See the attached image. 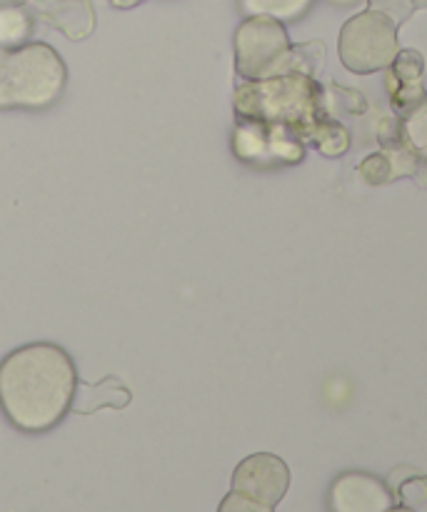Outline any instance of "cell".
<instances>
[{"label": "cell", "mask_w": 427, "mask_h": 512, "mask_svg": "<svg viewBox=\"0 0 427 512\" xmlns=\"http://www.w3.org/2000/svg\"><path fill=\"white\" fill-rule=\"evenodd\" d=\"M78 370L68 350L28 343L0 360V410L20 433H48L73 410Z\"/></svg>", "instance_id": "obj_1"}, {"label": "cell", "mask_w": 427, "mask_h": 512, "mask_svg": "<svg viewBox=\"0 0 427 512\" xmlns=\"http://www.w3.org/2000/svg\"><path fill=\"white\" fill-rule=\"evenodd\" d=\"M68 68L48 43L0 45V110H43L63 95Z\"/></svg>", "instance_id": "obj_2"}, {"label": "cell", "mask_w": 427, "mask_h": 512, "mask_svg": "<svg viewBox=\"0 0 427 512\" xmlns=\"http://www.w3.org/2000/svg\"><path fill=\"white\" fill-rule=\"evenodd\" d=\"M235 70L245 80H273L303 73L300 48H293L288 30L268 15H250L235 30Z\"/></svg>", "instance_id": "obj_3"}, {"label": "cell", "mask_w": 427, "mask_h": 512, "mask_svg": "<svg viewBox=\"0 0 427 512\" xmlns=\"http://www.w3.org/2000/svg\"><path fill=\"white\" fill-rule=\"evenodd\" d=\"M398 53V23L378 10L353 15L340 30L338 55L350 73H378L390 68Z\"/></svg>", "instance_id": "obj_4"}, {"label": "cell", "mask_w": 427, "mask_h": 512, "mask_svg": "<svg viewBox=\"0 0 427 512\" xmlns=\"http://www.w3.org/2000/svg\"><path fill=\"white\" fill-rule=\"evenodd\" d=\"M230 485H233L235 493H243L258 503L275 508L288 495L290 468L278 455L255 453L240 460L238 468L233 470Z\"/></svg>", "instance_id": "obj_5"}, {"label": "cell", "mask_w": 427, "mask_h": 512, "mask_svg": "<svg viewBox=\"0 0 427 512\" xmlns=\"http://www.w3.org/2000/svg\"><path fill=\"white\" fill-rule=\"evenodd\" d=\"M328 505L330 512H385L395 503L383 480L368 473H345L330 485Z\"/></svg>", "instance_id": "obj_6"}, {"label": "cell", "mask_w": 427, "mask_h": 512, "mask_svg": "<svg viewBox=\"0 0 427 512\" xmlns=\"http://www.w3.org/2000/svg\"><path fill=\"white\" fill-rule=\"evenodd\" d=\"M133 393L120 383L115 375H105L100 383H83L78 380V393L73 400V413L78 415H93L98 410H123L128 408Z\"/></svg>", "instance_id": "obj_7"}, {"label": "cell", "mask_w": 427, "mask_h": 512, "mask_svg": "<svg viewBox=\"0 0 427 512\" xmlns=\"http://www.w3.org/2000/svg\"><path fill=\"white\" fill-rule=\"evenodd\" d=\"M243 10L248 15H268V18L288 23L308 13L313 0H243Z\"/></svg>", "instance_id": "obj_8"}, {"label": "cell", "mask_w": 427, "mask_h": 512, "mask_svg": "<svg viewBox=\"0 0 427 512\" xmlns=\"http://www.w3.org/2000/svg\"><path fill=\"white\" fill-rule=\"evenodd\" d=\"M390 68V83L415 85L423 80V55L418 50H403Z\"/></svg>", "instance_id": "obj_9"}, {"label": "cell", "mask_w": 427, "mask_h": 512, "mask_svg": "<svg viewBox=\"0 0 427 512\" xmlns=\"http://www.w3.org/2000/svg\"><path fill=\"white\" fill-rule=\"evenodd\" d=\"M30 20L23 10L3 8L0 10V45H13L28 35Z\"/></svg>", "instance_id": "obj_10"}, {"label": "cell", "mask_w": 427, "mask_h": 512, "mask_svg": "<svg viewBox=\"0 0 427 512\" xmlns=\"http://www.w3.org/2000/svg\"><path fill=\"white\" fill-rule=\"evenodd\" d=\"M360 173H363V178L368 180V183L380 185V183H388V180H393L395 175H398V165L390 160V155L375 153L370 155L368 160H363Z\"/></svg>", "instance_id": "obj_11"}, {"label": "cell", "mask_w": 427, "mask_h": 512, "mask_svg": "<svg viewBox=\"0 0 427 512\" xmlns=\"http://www.w3.org/2000/svg\"><path fill=\"white\" fill-rule=\"evenodd\" d=\"M398 498L415 512H427V478L405 480L403 485H398Z\"/></svg>", "instance_id": "obj_12"}, {"label": "cell", "mask_w": 427, "mask_h": 512, "mask_svg": "<svg viewBox=\"0 0 427 512\" xmlns=\"http://www.w3.org/2000/svg\"><path fill=\"white\" fill-rule=\"evenodd\" d=\"M218 512H275V508H270V505L265 503H258V500L248 498V495L230 490V493L220 500Z\"/></svg>", "instance_id": "obj_13"}, {"label": "cell", "mask_w": 427, "mask_h": 512, "mask_svg": "<svg viewBox=\"0 0 427 512\" xmlns=\"http://www.w3.org/2000/svg\"><path fill=\"white\" fill-rule=\"evenodd\" d=\"M368 3L370 10H378V13L388 15V18L395 20L398 25L405 23L415 10L413 0H368Z\"/></svg>", "instance_id": "obj_14"}, {"label": "cell", "mask_w": 427, "mask_h": 512, "mask_svg": "<svg viewBox=\"0 0 427 512\" xmlns=\"http://www.w3.org/2000/svg\"><path fill=\"white\" fill-rule=\"evenodd\" d=\"M405 133H408L410 143H415L418 148H425L427 145V105L408 120V125H405Z\"/></svg>", "instance_id": "obj_15"}, {"label": "cell", "mask_w": 427, "mask_h": 512, "mask_svg": "<svg viewBox=\"0 0 427 512\" xmlns=\"http://www.w3.org/2000/svg\"><path fill=\"white\" fill-rule=\"evenodd\" d=\"M143 0H110V5H115V8L120 10H128V8H135V5H140Z\"/></svg>", "instance_id": "obj_16"}, {"label": "cell", "mask_w": 427, "mask_h": 512, "mask_svg": "<svg viewBox=\"0 0 427 512\" xmlns=\"http://www.w3.org/2000/svg\"><path fill=\"white\" fill-rule=\"evenodd\" d=\"M385 512H415V510L408 508V505H393V508L385 510Z\"/></svg>", "instance_id": "obj_17"}, {"label": "cell", "mask_w": 427, "mask_h": 512, "mask_svg": "<svg viewBox=\"0 0 427 512\" xmlns=\"http://www.w3.org/2000/svg\"><path fill=\"white\" fill-rule=\"evenodd\" d=\"M415 8H427V0H413Z\"/></svg>", "instance_id": "obj_18"}, {"label": "cell", "mask_w": 427, "mask_h": 512, "mask_svg": "<svg viewBox=\"0 0 427 512\" xmlns=\"http://www.w3.org/2000/svg\"><path fill=\"white\" fill-rule=\"evenodd\" d=\"M335 3H355V0H335Z\"/></svg>", "instance_id": "obj_19"}]
</instances>
